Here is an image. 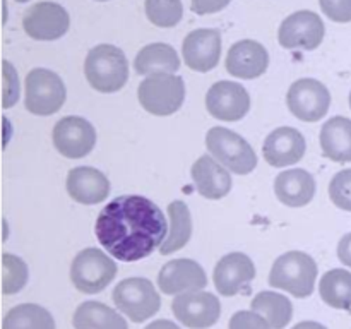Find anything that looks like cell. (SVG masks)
Masks as SVG:
<instances>
[{"label":"cell","mask_w":351,"mask_h":329,"mask_svg":"<svg viewBox=\"0 0 351 329\" xmlns=\"http://www.w3.org/2000/svg\"><path fill=\"white\" fill-rule=\"evenodd\" d=\"M317 271V263L308 254L291 250L274 260L269 273V284L297 298H305L314 291Z\"/></svg>","instance_id":"obj_3"},{"label":"cell","mask_w":351,"mask_h":329,"mask_svg":"<svg viewBox=\"0 0 351 329\" xmlns=\"http://www.w3.org/2000/svg\"><path fill=\"white\" fill-rule=\"evenodd\" d=\"M27 283V266L21 257L3 254V293H17Z\"/></svg>","instance_id":"obj_31"},{"label":"cell","mask_w":351,"mask_h":329,"mask_svg":"<svg viewBox=\"0 0 351 329\" xmlns=\"http://www.w3.org/2000/svg\"><path fill=\"white\" fill-rule=\"evenodd\" d=\"M206 108L215 119L223 122L242 120L250 110V96L239 82L219 81L206 95Z\"/></svg>","instance_id":"obj_14"},{"label":"cell","mask_w":351,"mask_h":329,"mask_svg":"<svg viewBox=\"0 0 351 329\" xmlns=\"http://www.w3.org/2000/svg\"><path fill=\"white\" fill-rule=\"evenodd\" d=\"M137 98H139L141 106L151 115H173L184 105V79L175 74L147 75L139 84Z\"/></svg>","instance_id":"obj_4"},{"label":"cell","mask_w":351,"mask_h":329,"mask_svg":"<svg viewBox=\"0 0 351 329\" xmlns=\"http://www.w3.org/2000/svg\"><path fill=\"white\" fill-rule=\"evenodd\" d=\"M293 329H328L326 326L319 324V322H314V321H304L300 322V324L295 326Z\"/></svg>","instance_id":"obj_39"},{"label":"cell","mask_w":351,"mask_h":329,"mask_svg":"<svg viewBox=\"0 0 351 329\" xmlns=\"http://www.w3.org/2000/svg\"><path fill=\"white\" fill-rule=\"evenodd\" d=\"M16 2H19V3H24V2H27V0H16Z\"/></svg>","instance_id":"obj_40"},{"label":"cell","mask_w":351,"mask_h":329,"mask_svg":"<svg viewBox=\"0 0 351 329\" xmlns=\"http://www.w3.org/2000/svg\"><path fill=\"white\" fill-rule=\"evenodd\" d=\"M307 143L305 137L293 127H280L266 137L263 146L264 160L271 167L283 168L295 164L304 158Z\"/></svg>","instance_id":"obj_19"},{"label":"cell","mask_w":351,"mask_h":329,"mask_svg":"<svg viewBox=\"0 0 351 329\" xmlns=\"http://www.w3.org/2000/svg\"><path fill=\"white\" fill-rule=\"evenodd\" d=\"M252 312L263 315L273 329H283L293 317V305L276 291H261L254 297Z\"/></svg>","instance_id":"obj_27"},{"label":"cell","mask_w":351,"mask_h":329,"mask_svg":"<svg viewBox=\"0 0 351 329\" xmlns=\"http://www.w3.org/2000/svg\"><path fill=\"white\" fill-rule=\"evenodd\" d=\"M134 69L139 75L175 74L180 69L177 50L167 43H151L141 48L134 58Z\"/></svg>","instance_id":"obj_23"},{"label":"cell","mask_w":351,"mask_h":329,"mask_svg":"<svg viewBox=\"0 0 351 329\" xmlns=\"http://www.w3.org/2000/svg\"><path fill=\"white\" fill-rule=\"evenodd\" d=\"M146 329H180L175 322L167 321V319H160V321H154L147 326Z\"/></svg>","instance_id":"obj_38"},{"label":"cell","mask_w":351,"mask_h":329,"mask_svg":"<svg viewBox=\"0 0 351 329\" xmlns=\"http://www.w3.org/2000/svg\"><path fill=\"white\" fill-rule=\"evenodd\" d=\"M322 300L335 308H351V273L346 269H331L319 284Z\"/></svg>","instance_id":"obj_29"},{"label":"cell","mask_w":351,"mask_h":329,"mask_svg":"<svg viewBox=\"0 0 351 329\" xmlns=\"http://www.w3.org/2000/svg\"><path fill=\"white\" fill-rule=\"evenodd\" d=\"M326 26L312 10H297L281 23L278 41L287 50H315L322 43Z\"/></svg>","instance_id":"obj_9"},{"label":"cell","mask_w":351,"mask_h":329,"mask_svg":"<svg viewBox=\"0 0 351 329\" xmlns=\"http://www.w3.org/2000/svg\"><path fill=\"white\" fill-rule=\"evenodd\" d=\"M65 96L67 91L64 81L53 71L38 67L26 75L24 105L33 115H53L65 103Z\"/></svg>","instance_id":"obj_7"},{"label":"cell","mask_w":351,"mask_h":329,"mask_svg":"<svg viewBox=\"0 0 351 329\" xmlns=\"http://www.w3.org/2000/svg\"><path fill=\"white\" fill-rule=\"evenodd\" d=\"M215 287L223 297H233L256 278V266L243 252L226 254L215 267Z\"/></svg>","instance_id":"obj_18"},{"label":"cell","mask_w":351,"mask_h":329,"mask_svg":"<svg viewBox=\"0 0 351 329\" xmlns=\"http://www.w3.org/2000/svg\"><path fill=\"white\" fill-rule=\"evenodd\" d=\"M230 2L232 0H191V9L199 16H208L223 10Z\"/></svg>","instance_id":"obj_36"},{"label":"cell","mask_w":351,"mask_h":329,"mask_svg":"<svg viewBox=\"0 0 351 329\" xmlns=\"http://www.w3.org/2000/svg\"><path fill=\"white\" fill-rule=\"evenodd\" d=\"M321 9L335 23H351V0H319Z\"/></svg>","instance_id":"obj_35"},{"label":"cell","mask_w":351,"mask_h":329,"mask_svg":"<svg viewBox=\"0 0 351 329\" xmlns=\"http://www.w3.org/2000/svg\"><path fill=\"white\" fill-rule=\"evenodd\" d=\"M350 108H351V93H350Z\"/></svg>","instance_id":"obj_42"},{"label":"cell","mask_w":351,"mask_h":329,"mask_svg":"<svg viewBox=\"0 0 351 329\" xmlns=\"http://www.w3.org/2000/svg\"><path fill=\"white\" fill-rule=\"evenodd\" d=\"M96 2H108V0H96Z\"/></svg>","instance_id":"obj_41"},{"label":"cell","mask_w":351,"mask_h":329,"mask_svg":"<svg viewBox=\"0 0 351 329\" xmlns=\"http://www.w3.org/2000/svg\"><path fill=\"white\" fill-rule=\"evenodd\" d=\"M276 197L288 208L307 206L315 195V178L308 171L293 168L280 173L274 180Z\"/></svg>","instance_id":"obj_22"},{"label":"cell","mask_w":351,"mask_h":329,"mask_svg":"<svg viewBox=\"0 0 351 329\" xmlns=\"http://www.w3.org/2000/svg\"><path fill=\"white\" fill-rule=\"evenodd\" d=\"M208 284L204 269L192 259H175L165 264L158 274V287L165 295L201 291Z\"/></svg>","instance_id":"obj_16"},{"label":"cell","mask_w":351,"mask_h":329,"mask_svg":"<svg viewBox=\"0 0 351 329\" xmlns=\"http://www.w3.org/2000/svg\"><path fill=\"white\" fill-rule=\"evenodd\" d=\"M321 147L326 158L336 163L351 161V120L332 117L322 125Z\"/></svg>","instance_id":"obj_24"},{"label":"cell","mask_w":351,"mask_h":329,"mask_svg":"<svg viewBox=\"0 0 351 329\" xmlns=\"http://www.w3.org/2000/svg\"><path fill=\"white\" fill-rule=\"evenodd\" d=\"M338 257L345 266L351 267V233L343 236L338 243Z\"/></svg>","instance_id":"obj_37"},{"label":"cell","mask_w":351,"mask_h":329,"mask_svg":"<svg viewBox=\"0 0 351 329\" xmlns=\"http://www.w3.org/2000/svg\"><path fill=\"white\" fill-rule=\"evenodd\" d=\"M84 74L89 86L99 93L120 91L129 79L125 53L113 45H98L86 55Z\"/></svg>","instance_id":"obj_2"},{"label":"cell","mask_w":351,"mask_h":329,"mask_svg":"<svg viewBox=\"0 0 351 329\" xmlns=\"http://www.w3.org/2000/svg\"><path fill=\"white\" fill-rule=\"evenodd\" d=\"M225 65L233 77L257 79L267 71L269 53L259 41L240 40L230 47Z\"/></svg>","instance_id":"obj_17"},{"label":"cell","mask_w":351,"mask_h":329,"mask_svg":"<svg viewBox=\"0 0 351 329\" xmlns=\"http://www.w3.org/2000/svg\"><path fill=\"white\" fill-rule=\"evenodd\" d=\"M168 216H170V233L163 245L160 247V252L163 256H170V254L184 249L192 235L191 211L184 201L171 202L168 206Z\"/></svg>","instance_id":"obj_26"},{"label":"cell","mask_w":351,"mask_h":329,"mask_svg":"<svg viewBox=\"0 0 351 329\" xmlns=\"http://www.w3.org/2000/svg\"><path fill=\"white\" fill-rule=\"evenodd\" d=\"M228 329H273L263 315L256 312L240 310L232 315Z\"/></svg>","instance_id":"obj_34"},{"label":"cell","mask_w":351,"mask_h":329,"mask_svg":"<svg viewBox=\"0 0 351 329\" xmlns=\"http://www.w3.org/2000/svg\"><path fill=\"white\" fill-rule=\"evenodd\" d=\"M182 55L189 69L195 72H209L219 64L221 34L218 29H195L185 36Z\"/></svg>","instance_id":"obj_15"},{"label":"cell","mask_w":351,"mask_h":329,"mask_svg":"<svg viewBox=\"0 0 351 329\" xmlns=\"http://www.w3.org/2000/svg\"><path fill=\"white\" fill-rule=\"evenodd\" d=\"M24 33L38 41H53L64 36L71 27V16L55 2H38L23 16Z\"/></svg>","instance_id":"obj_11"},{"label":"cell","mask_w":351,"mask_h":329,"mask_svg":"<svg viewBox=\"0 0 351 329\" xmlns=\"http://www.w3.org/2000/svg\"><path fill=\"white\" fill-rule=\"evenodd\" d=\"M67 192L81 204H99L110 194V180L99 170L91 167H77L69 171Z\"/></svg>","instance_id":"obj_20"},{"label":"cell","mask_w":351,"mask_h":329,"mask_svg":"<svg viewBox=\"0 0 351 329\" xmlns=\"http://www.w3.org/2000/svg\"><path fill=\"white\" fill-rule=\"evenodd\" d=\"M95 233L110 256L123 263H136L163 245L168 221L151 199L120 195L101 209Z\"/></svg>","instance_id":"obj_1"},{"label":"cell","mask_w":351,"mask_h":329,"mask_svg":"<svg viewBox=\"0 0 351 329\" xmlns=\"http://www.w3.org/2000/svg\"><path fill=\"white\" fill-rule=\"evenodd\" d=\"M117 276L115 260L110 259L103 250L84 249L74 257L71 266L72 284L88 295L105 290Z\"/></svg>","instance_id":"obj_6"},{"label":"cell","mask_w":351,"mask_h":329,"mask_svg":"<svg viewBox=\"0 0 351 329\" xmlns=\"http://www.w3.org/2000/svg\"><path fill=\"white\" fill-rule=\"evenodd\" d=\"M113 302L134 322L147 321L161 307L156 288L146 278H127L120 281L113 290Z\"/></svg>","instance_id":"obj_8"},{"label":"cell","mask_w":351,"mask_h":329,"mask_svg":"<svg viewBox=\"0 0 351 329\" xmlns=\"http://www.w3.org/2000/svg\"><path fill=\"white\" fill-rule=\"evenodd\" d=\"M2 329H55V321L41 305L21 304L7 312Z\"/></svg>","instance_id":"obj_28"},{"label":"cell","mask_w":351,"mask_h":329,"mask_svg":"<svg viewBox=\"0 0 351 329\" xmlns=\"http://www.w3.org/2000/svg\"><path fill=\"white\" fill-rule=\"evenodd\" d=\"M75 329H129L125 319L101 302H82L74 312Z\"/></svg>","instance_id":"obj_25"},{"label":"cell","mask_w":351,"mask_h":329,"mask_svg":"<svg viewBox=\"0 0 351 329\" xmlns=\"http://www.w3.org/2000/svg\"><path fill=\"white\" fill-rule=\"evenodd\" d=\"M208 151L230 171L247 175L257 167V154L249 143L226 127H213L206 136Z\"/></svg>","instance_id":"obj_5"},{"label":"cell","mask_w":351,"mask_h":329,"mask_svg":"<svg viewBox=\"0 0 351 329\" xmlns=\"http://www.w3.org/2000/svg\"><path fill=\"white\" fill-rule=\"evenodd\" d=\"M3 108L16 105L19 99V75L10 62L3 60Z\"/></svg>","instance_id":"obj_33"},{"label":"cell","mask_w":351,"mask_h":329,"mask_svg":"<svg viewBox=\"0 0 351 329\" xmlns=\"http://www.w3.org/2000/svg\"><path fill=\"white\" fill-rule=\"evenodd\" d=\"M191 173L195 188L202 197L216 201V199L225 197L232 191V175L209 154H204L192 164Z\"/></svg>","instance_id":"obj_21"},{"label":"cell","mask_w":351,"mask_h":329,"mask_svg":"<svg viewBox=\"0 0 351 329\" xmlns=\"http://www.w3.org/2000/svg\"><path fill=\"white\" fill-rule=\"evenodd\" d=\"M329 197L339 209L351 211V168L338 171L329 184Z\"/></svg>","instance_id":"obj_32"},{"label":"cell","mask_w":351,"mask_h":329,"mask_svg":"<svg viewBox=\"0 0 351 329\" xmlns=\"http://www.w3.org/2000/svg\"><path fill=\"white\" fill-rule=\"evenodd\" d=\"M53 146L62 156L77 160L88 156L96 144V130L82 117H65L58 120L51 132Z\"/></svg>","instance_id":"obj_13"},{"label":"cell","mask_w":351,"mask_h":329,"mask_svg":"<svg viewBox=\"0 0 351 329\" xmlns=\"http://www.w3.org/2000/svg\"><path fill=\"white\" fill-rule=\"evenodd\" d=\"M144 10L147 21L158 27L177 26L184 16L182 0H146Z\"/></svg>","instance_id":"obj_30"},{"label":"cell","mask_w":351,"mask_h":329,"mask_svg":"<svg viewBox=\"0 0 351 329\" xmlns=\"http://www.w3.org/2000/svg\"><path fill=\"white\" fill-rule=\"evenodd\" d=\"M288 110L304 122H317L328 113L331 105L329 89L317 79H298L287 95Z\"/></svg>","instance_id":"obj_10"},{"label":"cell","mask_w":351,"mask_h":329,"mask_svg":"<svg viewBox=\"0 0 351 329\" xmlns=\"http://www.w3.org/2000/svg\"><path fill=\"white\" fill-rule=\"evenodd\" d=\"M175 317L191 329L211 328L221 315V304L209 291H187L171 302Z\"/></svg>","instance_id":"obj_12"}]
</instances>
